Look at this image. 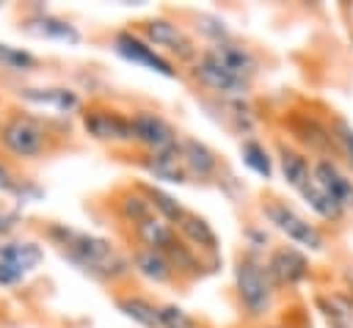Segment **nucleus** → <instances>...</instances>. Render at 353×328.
<instances>
[{
	"instance_id": "nucleus-1",
	"label": "nucleus",
	"mask_w": 353,
	"mask_h": 328,
	"mask_svg": "<svg viewBox=\"0 0 353 328\" xmlns=\"http://www.w3.org/2000/svg\"><path fill=\"white\" fill-rule=\"evenodd\" d=\"M44 237L58 248V254L85 278L105 284V287H119L132 276L130 254H124L113 240L74 229L69 223L52 221L44 229Z\"/></svg>"
},
{
	"instance_id": "nucleus-2",
	"label": "nucleus",
	"mask_w": 353,
	"mask_h": 328,
	"mask_svg": "<svg viewBox=\"0 0 353 328\" xmlns=\"http://www.w3.org/2000/svg\"><path fill=\"white\" fill-rule=\"evenodd\" d=\"M232 295L240 314L256 325L268 322L279 306V289L265 267V256L240 251L232 265Z\"/></svg>"
},
{
	"instance_id": "nucleus-3",
	"label": "nucleus",
	"mask_w": 353,
	"mask_h": 328,
	"mask_svg": "<svg viewBox=\"0 0 353 328\" xmlns=\"http://www.w3.org/2000/svg\"><path fill=\"white\" fill-rule=\"evenodd\" d=\"M256 212L262 218V223L284 237V243L306 251L309 256H317V254H325L328 251V234L320 223H314L309 215H303L301 209H295L287 198H279V196H262L259 204H256Z\"/></svg>"
},
{
	"instance_id": "nucleus-4",
	"label": "nucleus",
	"mask_w": 353,
	"mask_h": 328,
	"mask_svg": "<svg viewBox=\"0 0 353 328\" xmlns=\"http://www.w3.org/2000/svg\"><path fill=\"white\" fill-rule=\"evenodd\" d=\"M50 124L28 110H14L0 121V146L19 163L41 160L50 149Z\"/></svg>"
},
{
	"instance_id": "nucleus-5",
	"label": "nucleus",
	"mask_w": 353,
	"mask_h": 328,
	"mask_svg": "<svg viewBox=\"0 0 353 328\" xmlns=\"http://www.w3.org/2000/svg\"><path fill=\"white\" fill-rule=\"evenodd\" d=\"M135 30L176 66H190L201 52L196 36L171 14H152V17L141 19Z\"/></svg>"
},
{
	"instance_id": "nucleus-6",
	"label": "nucleus",
	"mask_w": 353,
	"mask_h": 328,
	"mask_svg": "<svg viewBox=\"0 0 353 328\" xmlns=\"http://www.w3.org/2000/svg\"><path fill=\"white\" fill-rule=\"evenodd\" d=\"M77 119H80L83 135L94 143L113 146V149H132L135 146L127 110H119L113 105H85Z\"/></svg>"
},
{
	"instance_id": "nucleus-7",
	"label": "nucleus",
	"mask_w": 353,
	"mask_h": 328,
	"mask_svg": "<svg viewBox=\"0 0 353 328\" xmlns=\"http://www.w3.org/2000/svg\"><path fill=\"white\" fill-rule=\"evenodd\" d=\"M110 50L121 61H127L132 66H141V69H146L157 77H165V80H179L182 77L179 66L174 61H168L163 52H157L135 28H119L110 36Z\"/></svg>"
},
{
	"instance_id": "nucleus-8",
	"label": "nucleus",
	"mask_w": 353,
	"mask_h": 328,
	"mask_svg": "<svg viewBox=\"0 0 353 328\" xmlns=\"http://www.w3.org/2000/svg\"><path fill=\"white\" fill-rule=\"evenodd\" d=\"M284 127L290 132V143L306 152L312 160L317 157H336L334 154V138H331V124L320 119L312 110H287Z\"/></svg>"
},
{
	"instance_id": "nucleus-9",
	"label": "nucleus",
	"mask_w": 353,
	"mask_h": 328,
	"mask_svg": "<svg viewBox=\"0 0 353 328\" xmlns=\"http://www.w3.org/2000/svg\"><path fill=\"white\" fill-rule=\"evenodd\" d=\"M265 267H268V273H270V278H273V284H276L279 292H284V289H290V292L292 289H301L314 276L312 256L306 251L290 245V243H276L268 251V256H265Z\"/></svg>"
},
{
	"instance_id": "nucleus-10",
	"label": "nucleus",
	"mask_w": 353,
	"mask_h": 328,
	"mask_svg": "<svg viewBox=\"0 0 353 328\" xmlns=\"http://www.w3.org/2000/svg\"><path fill=\"white\" fill-rule=\"evenodd\" d=\"M188 74L210 99H251L254 94V83L234 77L204 52H199V58L188 66Z\"/></svg>"
},
{
	"instance_id": "nucleus-11",
	"label": "nucleus",
	"mask_w": 353,
	"mask_h": 328,
	"mask_svg": "<svg viewBox=\"0 0 353 328\" xmlns=\"http://www.w3.org/2000/svg\"><path fill=\"white\" fill-rule=\"evenodd\" d=\"M130 124H132L135 149H141L143 154L174 149L179 143V138H182L176 124L171 119H165L160 110H154V107H135V110H130Z\"/></svg>"
},
{
	"instance_id": "nucleus-12",
	"label": "nucleus",
	"mask_w": 353,
	"mask_h": 328,
	"mask_svg": "<svg viewBox=\"0 0 353 328\" xmlns=\"http://www.w3.org/2000/svg\"><path fill=\"white\" fill-rule=\"evenodd\" d=\"M19 33L28 39L55 41V44H66V47H77L83 41V30L72 19L44 8L39 3L30 6V11L25 17H19Z\"/></svg>"
},
{
	"instance_id": "nucleus-13",
	"label": "nucleus",
	"mask_w": 353,
	"mask_h": 328,
	"mask_svg": "<svg viewBox=\"0 0 353 328\" xmlns=\"http://www.w3.org/2000/svg\"><path fill=\"white\" fill-rule=\"evenodd\" d=\"M17 96L19 102H25L28 107H36V110H50L61 119H69V116H80L83 107H85V99L77 88L72 85H19L17 88Z\"/></svg>"
},
{
	"instance_id": "nucleus-14",
	"label": "nucleus",
	"mask_w": 353,
	"mask_h": 328,
	"mask_svg": "<svg viewBox=\"0 0 353 328\" xmlns=\"http://www.w3.org/2000/svg\"><path fill=\"white\" fill-rule=\"evenodd\" d=\"M201 52L245 83H256V77L262 74V55L248 41H243L240 36L221 41V44H212V47H201Z\"/></svg>"
},
{
	"instance_id": "nucleus-15",
	"label": "nucleus",
	"mask_w": 353,
	"mask_h": 328,
	"mask_svg": "<svg viewBox=\"0 0 353 328\" xmlns=\"http://www.w3.org/2000/svg\"><path fill=\"white\" fill-rule=\"evenodd\" d=\"M176 149H179V160L188 174V182H218L221 179L223 160L210 143H204L196 135H182Z\"/></svg>"
},
{
	"instance_id": "nucleus-16",
	"label": "nucleus",
	"mask_w": 353,
	"mask_h": 328,
	"mask_svg": "<svg viewBox=\"0 0 353 328\" xmlns=\"http://www.w3.org/2000/svg\"><path fill=\"white\" fill-rule=\"evenodd\" d=\"M201 105L212 113V119L218 124H223L226 130H232L240 138H251L259 130V116H256V107L251 105V99H210V96H204Z\"/></svg>"
},
{
	"instance_id": "nucleus-17",
	"label": "nucleus",
	"mask_w": 353,
	"mask_h": 328,
	"mask_svg": "<svg viewBox=\"0 0 353 328\" xmlns=\"http://www.w3.org/2000/svg\"><path fill=\"white\" fill-rule=\"evenodd\" d=\"M276 174L281 176V182L298 196L301 190H306L312 182H314V160L301 152L298 146H292L290 141L279 138L276 141Z\"/></svg>"
},
{
	"instance_id": "nucleus-18",
	"label": "nucleus",
	"mask_w": 353,
	"mask_h": 328,
	"mask_svg": "<svg viewBox=\"0 0 353 328\" xmlns=\"http://www.w3.org/2000/svg\"><path fill=\"white\" fill-rule=\"evenodd\" d=\"M174 229H176L179 240H182V243H188L196 254H201V256H204L207 262H212L215 267L221 265V237H218L215 226H212L204 215H199V212L188 209V212H185V218H182Z\"/></svg>"
},
{
	"instance_id": "nucleus-19",
	"label": "nucleus",
	"mask_w": 353,
	"mask_h": 328,
	"mask_svg": "<svg viewBox=\"0 0 353 328\" xmlns=\"http://www.w3.org/2000/svg\"><path fill=\"white\" fill-rule=\"evenodd\" d=\"M312 168H314V182L320 185V190L350 215L353 212V176L345 171V165L336 157H317Z\"/></svg>"
},
{
	"instance_id": "nucleus-20",
	"label": "nucleus",
	"mask_w": 353,
	"mask_h": 328,
	"mask_svg": "<svg viewBox=\"0 0 353 328\" xmlns=\"http://www.w3.org/2000/svg\"><path fill=\"white\" fill-rule=\"evenodd\" d=\"M130 265H132V276L143 278L146 284H154V287H171L176 284V273H174V265L168 262V256L163 251H152V248H143V245H135L130 251Z\"/></svg>"
},
{
	"instance_id": "nucleus-21",
	"label": "nucleus",
	"mask_w": 353,
	"mask_h": 328,
	"mask_svg": "<svg viewBox=\"0 0 353 328\" xmlns=\"http://www.w3.org/2000/svg\"><path fill=\"white\" fill-rule=\"evenodd\" d=\"M138 168L146 174V179H154V185H188V174L182 168L176 146L154 154H141Z\"/></svg>"
},
{
	"instance_id": "nucleus-22",
	"label": "nucleus",
	"mask_w": 353,
	"mask_h": 328,
	"mask_svg": "<svg viewBox=\"0 0 353 328\" xmlns=\"http://www.w3.org/2000/svg\"><path fill=\"white\" fill-rule=\"evenodd\" d=\"M0 262L30 276L44 262V245L39 240H28V237H6V240H0Z\"/></svg>"
},
{
	"instance_id": "nucleus-23",
	"label": "nucleus",
	"mask_w": 353,
	"mask_h": 328,
	"mask_svg": "<svg viewBox=\"0 0 353 328\" xmlns=\"http://www.w3.org/2000/svg\"><path fill=\"white\" fill-rule=\"evenodd\" d=\"M116 311L127 317L138 328H163L160 325V303L141 292H119L113 298Z\"/></svg>"
},
{
	"instance_id": "nucleus-24",
	"label": "nucleus",
	"mask_w": 353,
	"mask_h": 328,
	"mask_svg": "<svg viewBox=\"0 0 353 328\" xmlns=\"http://www.w3.org/2000/svg\"><path fill=\"white\" fill-rule=\"evenodd\" d=\"M237 154H240L243 168H245L248 174H254L256 179L270 182V179L276 176V154L270 152V146H268L262 138H256V135L240 138Z\"/></svg>"
},
{
	"instance_id": "nucleus-25",
	"label": "nucleus",
	"mask_w": 353,
	"mask_h": 328,
	"mask_svg": "<svg viewBox=\"0 0 353 328\" xmlns=\"http://www.w3.org/2000/svg\"><path fill=\"white\" fill-rule=\"evenodd\" d=\"M110 204H113V212H116L130 229H135L138 223H143L146 218L154 215V209H152V204H149V198L143 196V190H141L138 182L119 187V190L113 193Z\"/></svg>"
},
{
	"instance_id": "nucleus-26",
	"label": "nucleus",
	"mask_w": 353,
	"mask_h": 328,
	"mask_svg": "<svg viewBox=\"0 0 353 328\" xmlns=\"http://www.w3.org/2000/svg\"><path fill=\"white\" fill-rule=\"evenodd\" d=\"M312 300L328 328H353V295L350 292L325 289V292H317Z\"/></svg>"
},
{
	"instance_id": "nucleus-27",
	"label": "nucleus",
	"mask_w": 353,
	"mask_h": 328,
	"mask_svg": "<svg viewBox=\"0 0 353 328\" xmlns=\"http://www.w3.org/2000/svg\"><path fill=\"white\" fill-rule=\"evenodd\" d=\"M190 33L196 39L204 41V47H212V44H221V41H229L234 39V28L229 25L226 17H221L218 11H196L190 14Z\"/></svg>"
},
{
	"instance_id": "nucleus-28",
	"label": "nucleus",
	"mask_w": 353,
	"mask_h": 328,
	"mask_svg": "<svg viewBox=\"0 0 353 328\" xmlns=\"http://www.w3.org/2000/svg\"><path fill=\"white\" fill-rule=\"evenodd\" d=\"M132 232V237H135V243L138 245H143V248H152V251H168L176 240H179V234H176V229L171 226V223H165L163 218H157V215H152V218H146L143 223H138L135 229H130Z\"/></svg>"
},
{
	"instance_id": "nucleus-29",
	"label": "nucleus",
	"mask_w": 353,
	"mask_h": 328,
	"mask_svg": "<svg viewBox=\"0 0 353 328\" xmlns=\"http://www.w3.org/2000/svg\"><path fill=\"white\" fill-rule=\"evenodd\" d=\"M138 185H141L143 196L149 198V204H152V209H154L157 218H163L171 226H176L185 218L188 207L176 198V193H171V190H165L163 185H154V182H138Z\"/></svg>"
},
{
	"instance_id": "nucleus-30",
	"label": "nucleus",
	"mask_w": 353,
	"mask_h": 328,
	"mask_svg": "<svg viewBox=\"0 0 353 328\" xmlns=\"http://www.w3.org/2000/svg\"><path fill=\"white\" fill-rule=\"evenodd\" d=\"M39 66H41V61L36 52L0 41V72L14 74V77H25V74L39 72Z\"/></svg>"
},
{
	"instance_id": "nucleus-31",
	"label": "nucleus",
	"mask_w": 353,
	"mask_h": 328,
	"mask_svg": "<svg viewBox=\"0 0 353 328\" xmlns=\"http://www.w3.org/2000/svg\"><path fill=\"white\" fill-rule=\"evenodd\" d=\"M331 138H334V154L345 165V171L353 176V121L345 116H331Z\"/></svg>"
},
{
	"instance_id": "nucleus-32",
	"label": "nucleus",
	"mask_w": 353,
	"mask_h": 328,
	"mask_svg": "<svg viewBox=\"0 0 353 328\" xmlns=\"http://www.w3.org/2000/svg\"><path fill=\"white\" fill-rule=\"evenodd\" d=\"M240 234H243V251L256 256H268V251L276 245V234L262 221H245Z\"/></svg>"
},
{
	"instance_id": "nucleus-33",
	"label": "nucleus",
	"mask_w": 353,
	"mask_h": 328,
	"mask_svg": "<svg viewBox=\"0 0 353 328\" xmlns=\"http://www.w3.org/2000/svg\"><path fill=\"white\" fill-rule=\"evenodd\" d=\"M199 320L185 309V306H179V303H174V300H168V303H160V325L163 328H190V325H196Z\"/></svg>"
},
{
	"instance_id": "nucleus-34",
	"label": "nucleus",
	"mask_w": 353,
	"mask_h": 328,
	"mask_svg": "<svg viewBox=\"0 0 353 328\" xmlns=\"http://www.w3.org/2000/svg\"><path fill=\"white\" fill-rule=\"evenodd\" d=\"M11 198H14L19 207H25V204H36V201L44 198V187L36 185L33 179H22V176H19V185H17V190L11 193Z\"/></svg>"
},
{
	"instance_id": "nucleus-35",
	"label": "nucleus",
	"mask_w": 353,
	"mask_h": 328,
	"mask_svg": "<svg viewBox=\"0 0 353 328\" xmlns=\"http://www.w3.org/2000/svg\"><path fill=\"white\" fill-rule=\"evenodd\" d=\"M17 185H19V176H17V171H14L8 163H3V160H0V193L11 196V193L17 190Z\"/></svg>"
},
{
	"instance_id": "nucleus-36",
	"label": "nucleus",
	"mask_w": 353,
	"mask_h": 328,
	"mask_svg": "<svg viewBox=\"0 0 353 328\" xmlns=\"http://www.w3.org/2000/svg\"><path fill=\"white\" fill-rule=\"evenodd\" d=\"M17 223H19V212H14V209H0V240L11 237V232L17 229Z\"/></svg>"
},
{
	"instance_id": "nucleus-37",
	"label": "nucleus",
	"mask_w": 353,
	"mask_h": 328,
	"mask_svg": "<svg viewBox=\"0 0 353 328\" xmlns=\"http://www.w3.org/2000/svg\"><path fill=\"white\" fill-rule=\"evenodd\" d=\"M256 328H290V325H284V322H262Z\"/></svg>"
},
{
	"instance_id": "nucleus-38",
	"label": "nucleus",
	"mask_w": 353,
	"mask_h": 328,
	"mask_svg": "<svg viewBox=\"0 0 353 328\" xmlns=\"http://www.w3.org/2000/svg\"><path fill=\"white\" fill-rule=\"evenodd\" d=\"M190 328H204V325H201V322H196V325H190Z\"/></svg>"
},
{
	"instance_id": "nucleus-39",
	"label": "nucleus",
	"mask_w": 353,
	"mask_h": 328,
	"mask_svg": "<svg viewBox=\"0 0 353 328\" xmlns=\"http://www.w3.org/2000/svg\"><path fill=\"white\" fill-rule=\"evenodd\" d=\"M350 44H353V30H350Z\"/></svg>"
},
{
	"instance_id": "nucleus-40",
	"label": "nucleus",
	"mask_w": 353,
	"mask_h": 328,
	"mask_svg": "<svg viewBox=\"0 0 353 328\" xmlns=\"http://www.w3.org/2000/svg\"><path fill=\"white\" fill-rule=\"evenodd\" d=\"M306 328H312V325H306Z\"/></svg>"
}]
</instances>
